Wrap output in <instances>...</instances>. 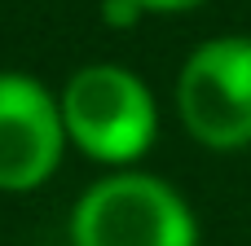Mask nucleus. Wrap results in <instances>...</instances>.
I'll list each match as a JSON object with an SVG mask.
<instances>
[{"label": "nucleus", "mask_w": 251, "mask_h": 246, "mask_svg": "<svg viewBox=\"0 0 251 246\" xmlns=\"http://www.w3.org/2000/svg\"><path fill=\"white\" fill-rule=\"evenodd\" d=\"M57 106L66 141L110 172H128L137 158L150 154L159 136V106L150 84L119 62H88L71 70Z\"/></svg>", "instance_id": "obj_1"}, {"label": "nucleus", "mask_w": 251, "mask_h": 246, "mask_svg": "<svg viewBox=\"0 0 251 246\" xmlns=\"http://www.w3.org/2000/svg\"><path fill=\"white\" fill-rule=\"evenodd\" d=\"M71 246H199V216L163 176L110 172L71 207Z\"/></svg>", "instance_id": "obj_2"}, {"label": "nucleus", "mask_w": 251, "mask_h": 246, "mask_svg": "<svg viewBox=\"0 0 251 246\" xmlns=\"http://www.w3.org/2000/svg\"><path fill=\"white\" fill-rule=\"evenodd\" d=\"M176 114L185 132L216 154L251 145V40L212 35L176 75Z\"/></svg>", "instance_id": "obj_3"}, {"label": "nucleus", "mask_w": 251, "mask_h": 246, "mask_svg": "<svg viewBox=\"0 0 251 246\" xmlns=\"http://www.w3.org/2000/svg\"><path fill=\"white\" fill-rule=\"evenodd\" d=\"M66 145L57 92L26 70H0V194H31L49 185Z\"/></svg>", "instance_id": "obj_4"}, {"label": "nucleus", "mask_w": 251, "mask_h": 246, "mask_svg": "<svg viewBox=\"0 0 251 246\" xmlns=\"http://www.w3.org/2000/svg\"><path fill=\"white\" fill-rule=\"evenodd\" d=\"M141 18H146V9H141L137 0H101V22H106V26L128 31V26H137Z\"/></svg>", "instance_id": "obj_5"}, {"label": "nucleus", "mask_w": 251, "mask_h": 246, "mask_svg": "<svg viewBox=\"0 0 251 246\" xmlns=\"http://www.w3.org/2000/svg\"><path fill=\"white\" fill-rule=\"evenodd\" d=\"M146 13H190V9H203L207 0H137Z\"/></svg>", "instance_id": "obj_6"}]
</instances>
